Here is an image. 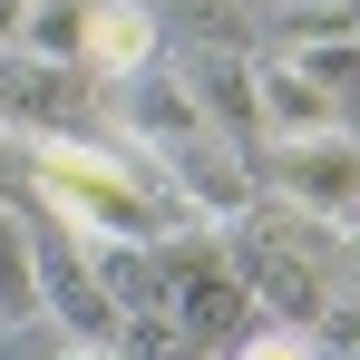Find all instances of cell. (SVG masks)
<instances>
[{
	"mask_svg": "<svg viewBox=\"0 0 360 360\" xmlns=\"http://www.w3.org/2000/svg\"><path fill=\"white\" fill-rule=\"evenodd\" d=\"M224 253H234L243 292L263 302V311H283V321H311L321 331V311H331V263H341V224H321V214H292V205H253L224 224Z\"/></svg>",
	"mask_w": 360,
	"mask_h": 360,
	"instance_id": "cell-1",
	"label": "cell"
},
{
	"mask_svg": "<svg viewBox=\"0 0 360 360\" xmlns=\"http://www.w3.org/2000/svg\"><path fill=\"white\" fill-rule=\"evenodd\" d=\"M253 176L273 205L321 214V224H351L360 214V127H311V136H253Z\"/></svg>",
	"mask_w": 360,
	"mask_h": 360,
	"instance_id": "cell-2",
	"label": "cell"
},
{
	"mask_svg": "<svg viewBox=\"0 0 360 360\" xmlns=\"http://www.w3.org/2000/svg\"><path fill=\"white\" fill-rule=\"evenodd\" d=\"M156 243V292L185 311V331H234L243 311H253V292H243L234 253H224V224H166Z\"/></svg>",
	"mask_w": 360,
	"mask_h": 360,
	"instance_id": "cell-3",
	"label": "cell"
},
{
	"mask_svg": "<svg viewBox=\"0 0 360 360\" xmlns=\"http://www.w3.org/2000/svg\"><path fill=\"white\" fill-rule=\"evenodd\" d=\"M156 176L166 195L185 205V224H234L263 205V176H253V146L243 136H214V127H195L176 146H156Z\"/></svg>",
	"mask_w": 360,
	"mask_h": 360,
	"instance_id": "cell-4",
	"label": "cell"
},
{
	"mask_svg": "<svg viewBox=\"0 0 360 360\" xmlns=\"http://www.w3.org/2000/svg\"><path fill=\"white\" fill-rule=\"evenodd\" d=\"M98 78L78 59H39V49H0V127L30 146V136H68L88 117Z\"/></svg>",
	"mask_w": 360,
	"mask_h": 360,
	"instance_id": "cell-5",
	"label": "cell"
},
{
	"mask_svg": "<svg viewBox=\"0 0 360 360\" xmlns=\"http://www.w3.org/2000/svg\"><path fill=\"white\" fill-rule=\"evenodd\" d=\"M176 78L214 136H243V146L263 136V117H253V49H176Z\"/></svg>",
	"mask_w": 360,
	"mask_h": 360,
	"instance_id": "cell-6",
	"label": "cell"
},
{
	"mask_svg": "<svg viewBox=\"0 0 360 360\" xmlns=\"http://www.w3.org/2000/svg\"><path fill=\"white\" fill-rule=\"evenodd\" d=\"M253 117H263V136H311V127H341V98L292 49H253Z\"/></svg>",
	"mask_w": 360,
	"mask_h": 360,
	"instance_id": "cell-7",
	"label": "cell"
},
{
	"mask_svg": "<svg viewBox=\"0 0 360 360\" xmlns=\"http://www.w3.org/2000/svg\"><path fill=\"white\" fill-rule=\"evenodd\" d=\"M108 98H117V136L127 146H176V136H195V98H185V78L176 59H156V68H136V78H108Z\"/></svg>",
	"mask_w": 360,
	"mask_h": 360,
	"instance_id": "cell-8",
	"label": "cell"
},
{
	"mask_svg": "<svg viewBox=\"0 0 360 360\" xmlns=\"http://www.w3.org/2000/svg\"><path fill=\"white\" fill-rule=\"evenodd\" d=\"M166 59V30H156V10L146 0H98L88 10V49H78V68L108 88V78H136V68Z\"/></svg>",
	"mask_w": 360,
	"mask_h": 360,
	"instance_id": "cell-9",
	"label": "cell"
},
{
	"mask_svg": "<svg viewBox=\"0 0 360 360\" xmlns=\"http://www.w3.org/2000/svg\"><path fill=\"white\" fill-rule=\"evenodd\" d=\"M30 311H39V234L0 195V321H30Z\"/></svg>",
	"mask_w": 360,
	"mask_h": 360,
	"instance_id": "cell-10",
	"label": "cell"
},
{
	"mask_svg": "<svg viewBox=\"0 0 360 360\" xmlns=\"http://www.w3.org/2000/svg\"><path fill=\"white\" fill-rule=\"evenodd\" d=\"M146 10H156V30H185V49H253L243 39L253 20L234 0H146Z\"/></svg>",
	"mask_w": 360,
	"mask_h": 360,
	"instance_id": "cell-11",
	"label": "cell"
},
{
	"mask_svg": "<svg viewBox=\"0 0 360 360\" xmlns=\"http://www.w3.org/2000/svg\"><path fill=\"white\" fill-rule=\"evenodd\" d=\"M88 10H98V0H30L20 49H39V59H78V49H88Z\"/></svg>",
	"mask_w": 360,
	"mask_h": 360,
	"instance_id": "cell-12",
	"label": "cell"
},
{
	"mask_svg": "<svg viewBox=\"0 0 360 360\" xmlns=\"http://www.w3.org/2000/svg\"><path fill=\"white\" fill-rule=\"evenodd\" d=\"M292 59L311 68V78L331 88V98H341V117H351V108H360V30H351V39H302Z\"/></svg>",
	"mask_w": 360,
	"mask_h": 360,
	"instance_id": "cell-13",
	"label": "cell"
},
{
	"mask_svg": "<svg viewBox=\"0 0 360 360\" xmlns=\"http://www.w3.org/2000/svg\"><path fill=\"white\" fill-rule=\"evenodd\" d=\"M68 331L49 321V311H30V321H0V360H59Z\"/></svg>",
	"mask_w": 360,
	"mask_h": 360,
	"instance_id": "cell-14",
	"label": "cell"
},
{
	"mask_svg": "<svg viewBox=\"0 0 360 360\" xmlns=\"http://www.w3.org/2000/svg\"><path fill=\"white\" fill-rule=\"evenodd\" d=\"M224 360H321V341H311L302 321H273V331H253V341H234Z\"/></svg>",
	"mask_w": 360,
	"mask_h": 360,
	"instance_id": "cell-15",
	"label": "cell"
},
{
	"mask_svg": "<svg viewBox=\"0 0 360 360\" xmlns=\"http://www.w3.org/2000/svg\"><path fill=\"white\" fill-rule=\"evenodd\" d=\"M20 20H30V0H0V49H20Z\"/></svg>",
	"mask_w": 360,
	"mask_h": 360,
	"instance_id": "cell-16",
	"label": "cell"
},
{
	"mask_svg": "<svg viewBox=\"0 0 360 360\" xmlns=\"http://www.w3.org/2000/svg\"><path fill=\"white\" fill-rule=\"evenodd\" d=\"M59 360H127V351H117V341H68Z\"/></svg>",
	"mask_w": 360,
	"mask_h": 360,
	"instance_id": "cell-17",
	"label": "cell"
},
{
	"mask_svg": "<svg viewBox=\"0 0 360 360\" xmlns=\"http://www.w3.org/2000/svg\"><path fill=\"white\" fill-rule=\"evenodd\" d=\"M234 10H243V20H273V10H283V0H234Z\"/></svg>",
	"mask_w": 360,
	"mask_h": 360,
	"instance_id": "cell-18",
	"label": "cell"
}]
</instances>
